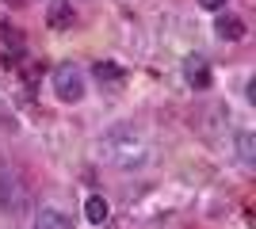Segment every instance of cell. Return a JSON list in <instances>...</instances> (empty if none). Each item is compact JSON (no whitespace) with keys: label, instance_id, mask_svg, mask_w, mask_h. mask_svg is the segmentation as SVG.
Segmentation results:
<instances>
[{"label":"cell","instance_id":"1","mask_svg":"<svg viewBox=\"0 0 256 229\" xmlns=\"http://www.w3.org/2000/svg\"><path fill=\"white\" fill-rule=\"evenodd\" d=\"M100 157H104V164H111V168H142V164L150 161V145L142 142L138 130L118 126V130H111L104 142H100Z\"/></svg>","mask_w":256,"mask_h":229},{"label":"cell","instance_id":"2","mask_svg":"<svg viewBox=\"0 0 256 229\" xmlns=\"http://www.w3.org/2000/svg\"><path fill=\"white\" fill-rule=\"evenodd\" d=\"M84 92H88V84H84V73L76 65H58L54 69V96L62 99V103H80Z\"/></svg>","mask_w":256,"mask_h":229},{"label":"cell","instance_id":"3","mask_svg":"<svg viewBox=\"0 0 256 229\" xmlns=\"http://www.w3.org/2000/svg\"><path fill=\"white\" fill-rule=\"evenodd\" d=\"M23 203H27V191L16 176H0V210H8V214H20Z\"/></svg>","mask_w":256,"mask_h":229},{"label":"cell","instance_id":"4","mask_svg":"<svg viewBox=\"0 0 256 229\" xmlns=\"http://www.w3.org/2000/svg\"><path fill=\"white\" fill-rule=\"evenodd\" d=\"M184 80L192 88H199V92L210 88V61H206L203 54H188L184 57Z\"/></svg>","mask_w":256,"mask_h":229},{"label":"cell","instance_id":"5","mask_svg":"<svg viewBox=\"0 0 256 229\" xmlns=\"http://www.w3.org/2000/svg\"><path fill=\"white\" fill-rule=\"evenodd\" d=\"M218 19H214V34L222 38V42H241L245 38V23L237 19V15H230V11H214Z\"/></svg>","mask_w":256,"mask_h":229},{"label":"cell","instance_id":"6","mask_svg":"<svg viewBox=\"0 0 256 229\" xmlns=\"http://www.w3.org/2000/svg\"><path fill=\"white\" fill-rule=\"evenodd\" d=\"M76 11L69 0H50V8H46V23H50L54 31H65V27H73Z\"/></svg>","mask_w":256,"mask_h":229},{"label":"cell","instance_id":"7","mask_svg":"<svg viewBox=\"0 0 256 229\" xmlns=\"http://www.w3.org/2000/svg\"><path fill=\"white\" fill-rule=\"evenodd\" d=\"M34 229H73V218L58 207H42L34 214Z\"/></svg>","mask_w":256,"mask_h":229},{"label":"cell","instance_id":"8","mask_svg":"<svg viewBox=\"0 0 256 229\" xmlns=\"http://www.w3.org/2000/svg\"><path fill=\"white\" fill-rule=\"evenodd\" d=\"M84 218L92 222V226H107V218H111V207H107L104 195H88L84 199Z\"/></svg>","mask_w":256,"mask_h":229},{"label":"cell","instance_id":"9","mask_svg":"<svg viewBox=\"0 0 256 229\" xmlns=\"http://www.w3.org/2000/svg\"><path fill=\"white\" fill-rule=\"evenodd\" d=\"M92 73H96L100 84H118V80H122V65H115V61H96Z\"/></svg>","mask_w":256,"mask_h":229},{"label":"cell","instance_id":"10","mask_svg":"<svg viewBox=\"0 0 256 229\" xmlns=\"http://www.w3.org/2000/svg\"><path fill=\"white\" fill-rule=\"evenodd\" d=\"M237 153H241L245 164H256V138H252V130H237Z\"/></svg>","mask_w":256,"mask_h":229},{"label":"cell","instance_id":"11","mask_svg":"<svg viewBox=\"0 0 256 229\" xmlns=\"http://www.w3.org/2000/svg\"><path fill=\"white\" fill-rule=\"evenodd\" d=\"M199 8H206V11H222V8H226V0H199Z\"/></svg>","mask_w":256,"mask_h":229},{"label":"cell","instance_id":"12","mask_svg":"<svg viewBox=\"0 0 256 229\" xmlns=\"http://www.w3.org/2000/svg\"><path fill=\"white\" fill-rule=\"evenodd\" d=\"M245 99H248V103H256V80H248V84H245Z\"/></svg>","mask_w":256,"mask_h":229}]
</instances>
